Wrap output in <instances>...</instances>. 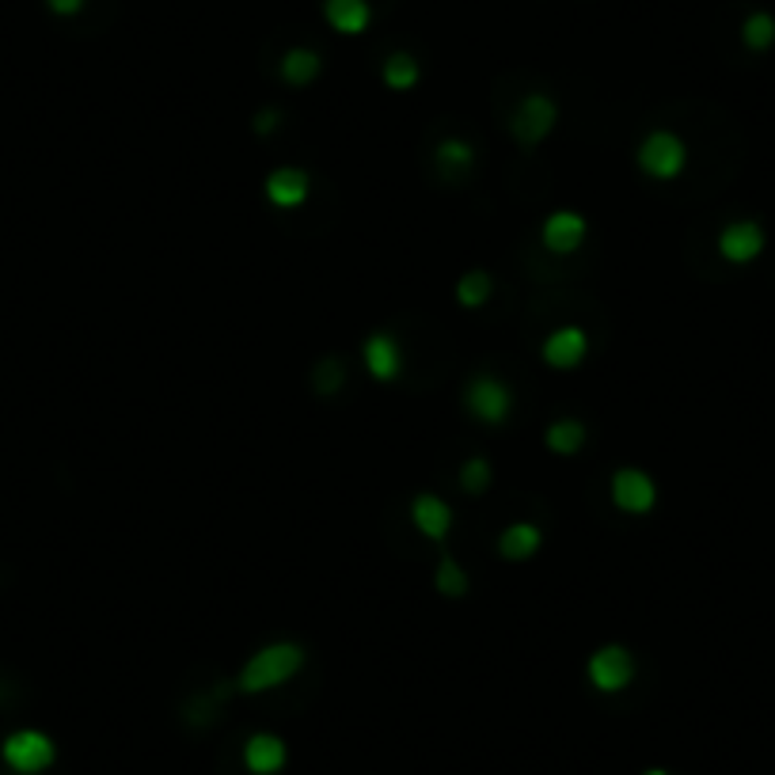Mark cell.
<instances>
[{
	"instance_id": "obj_1",
	"label": "cell",
	"mask_w": 775,
	"mask_h": 775,
	"mask_svg": "<svg viewBox=\"0 0 775 775\" xmlns=\"http://www.w3.org/2000/svg\"><path fill=\"white\" fill-rule=\"evenodd\" d=\"M301 665H304V647H296V642H270V647L255 650L244 662L240 677H236V688H240L244 696H259V692H270L290 677H296Z\"/></svg>"
},
{
	"instance_id": "obj_2",
	"label": "cell",
	"mask_w": 775,
	"mask_h": 775,
	"mask_svg": "<svg viewBox=\"0 0 775 775\" xmlns=\"http://www.w3.org/2000/svg\"><path fill=\"white\" fill-rule=\"evenodd\" d=\"M0 761L15 775H43L46 768H54L57 745L43 730H15L8 733L4 745H0Z\"/></svg>"
},
{
	"instance_id": "obj_3",
	"label": "cell",
	"mask_w": 775,
	"mask_h": 775,
	"mask_svg": "<svg viewBox=\"0 0 775 775\" xmlns=\"http://www.w3.org/2000/svg\"><path fill=\"white\" fill-rule=\"evenodd\" d=\"M688 164V148L677 134L670 130H654L647 134V142L639 145V168L647 171L650 179H677Z\"/></svg>"
},
{
	"instance_id": "obj_4",
	"label": "cell",
	"mask_w": 775,
	"mask_h": 775,
	"mask_svg": "<svg viewBox=\"0 0 775 775\" xmlns=\"http://www.w3.org/2000/svg\"><path fill=\"white\" fill-rule=\"evenodd\" d=\"M464 407L468 415L480 418L483 426H502L509 411H514V392L502 381H494V377L480 373L464 388Z\"/></svg>"
},
{
	"instance_id": "obj_5",
	"label": "cell",
	"mask_w": 775,
	"mask_h": 775,
	"mask_svg": "<svg viewBox=\"0 0 775 775\" xmlns=\"http://www.w3.org/2000/svg\"><path fill=\"white\" fill-rule=\"evenodd\" d=\"M555 122H559V106L551 103L548 96L536 92V96H525L521 106L514 111V119H509V134H514V142L521 148H532L551 134Z\"/></svg>"
},
{
	"instance_id": "obj_6",
	"label": "cell",
	"mask_w": 775,
	"mask_h": 775,
	"mask_svg": "<svg viewBox=\"0 0 775 775\" xmlns=\"http://www.w3.org/2000/svg\"><path fill=\"white\" fill-rule=\"evenodd\" d=\"M585 673H589L593 688L613 696V692H624L634 681V658H631V650H624L613 642V647H600L597 654L589 658Z\"/></svg>"
},
{
	"instance_id": "obj_7",
	"label": "cell",
	"mask_w": 775,
	"mask_h": 775,
	"mask_svg": "<svg viewBox=\"0 0 775 775\" xmlns=\"http://www.w3.org/2000/svg\"><path fill=\"white\" fill-rule=\"evenodd\" d=\"M764 244H768V236H764L761 221H730L719 233V255L733 262V267H745V262L761 259Z\"/></svg>"
},
{
	"instance_id": "obj_8",
	"label": "cell",
	"mask_w": 775,
	"mask_h": 775,
	"mask_svg": "<svg viewBox=\"0 0 775 775\" xmlns=\"http://www.w3.org/2000/svg\"><path fill=\"white\" fill-rule=\"evenodd\" d=\"M613 502H616V509H624V514L642 517L654 509L658 486L647 472H639V468H620V472L613 475Z\"/></svg>"
},
{
	"instance_id": "obj_9",
	"label": "cell",
	"mask_w": 775,
	"mask_h": 775,
	"mask_svg": "<svg viewBox=\"0 0 775 775\" xmlns=\"http://www.w3.org/2000/svg\"><path fill=\"white\" fill-rule=\"evenodd\" d=\"M290 761V749L278 733H251L244 745V768L251 775H278Z\"/></svg>"
},
{
	"instance_id": "obj_10",
	"label": "cell",
	"mask_w": 775,
	"mask_h": 775,
	"mask_svg": "<svg viewBox=\"0 0 775 775\" xmlns=\"http://www.w3.org/2000/svg\"><path fill=\"white\" fill-rule=\"evenodd\" d=\"M540 240H543L548 251H555V255L579 251L582 240H585V217L582 213H571V210L551 213V217L543 221V228H540Z\"/></svg>"
},
{
	"instance_id": "obj_11",
	"label": "cell",
	"mask_w": 775,
	"mask_h": 775,
	"mask_svg": "<svg viewBox=\"0 0 775 775\" xmlns=\"http://www.w3.org/2000/svg\"><path fill=\"white\" fill-rule=\"evenodd\" d=\"M585 353H589V339H585L582 327H559V332H551L548 339H543V361H548L551 369L582 366Z\"/></svg>"
},
{
	"instance_id": "obj_12",
	"label": "cell",
	"mask_w": 775,
	"mask_h": 775,
	"mask_svg": "<svg viewBox=\"0 0 775 775\" xmlns=\"http://www.w3.org/2000/svg\"><path fill=\"white\" fill-rule=\"evenodd\" d=\"M361 358H366V369L377 377V381H395L400 377V369H403V353H400V346H395V339L388 332H377V335H369L366 346H361Z\"/></svg>"
},
{
	"instance_id": "obj_13",
	"label": "cell",
	"mask_w": 775,
	"mask_h": 775,
	"mask_svg": "<svg viewBox=\"0 0 775 775\" xmlns=\"http://www.w3.org/2000/svg\"><path fill=\"white\" fill-rule=\"evenodd\" d=\"M267 198L278 210H296L308 198V171L304 168H278L267 179Z\"/></svg>"
},
{
	"instance_id": "obj_14",
	"label": "cell",
	"mask_w": 775,
	"mask_h": 775,
	"mask_svg": "<svg viewBox=\"0 0 775 775\" xmlns=\"http://www.w3.org/2000/svg\"><path fill=\"white\" fill-rule=\"evenodd\" d=\"M411 517H415L418 532H426L430 540H445L452 529V509L445 506L437 494H418V498L411 502Z\"/></svg>"
},
{
	"instance_id": "obj_15",
	"label": "cell",
	"mask_w": 775,
	"mask_h": 775,
	"mask_svg": "<svg viewBox=\"0 0 775 775\" xmlns=\"http://www.w3.org/2000/svg\"><path fill=\"white\" fill-rule=\"evenodd\" d=\"M324 15L339 35H361L373 20L369 0H324Z\"/></svg>"
},
{
	"instance_id": "obj_16",
	"label": "cell",
	"mask_w": 775,
	"mask_h": 775,
	"mask_svg": "<svg viewBox=\"0 0 775 775\" xmlns=\"http://www.w3.org/2000/svg\"><path fill=\"white\" fill-rule=\"evenodd\" d=\"M319 69H324V61H319V54L316 49H308V46H296L282 57V80L285 85H293V88L312 85V80L319 77Z\"/></svg>"
},
{
	"instance_id": "obj_17",
	"label": "cell",
	"mask_w": 775,
	"mask_h": 775,
	"mask_svg": "<svg viewBox=\"0 0 775 775\" xmlns=\"http://www.w3.org/2000/svg\"><path fill=\"white\" fill-rule=\"evenodd\" d=\"M543 441H548V449L555 452V457H574V452H582V445H585V426L579 423V418H559V423L548 426Z\"/></svg>"
},
{
	"instance_id": "obj_18",
	"label": "cell",
	"mask_w": 775,
	"mask_h": 775,
	"mask_svg": "<svg viewBox=\"0 0 775 775\" xmlns=\"http://www.w3.org/2000/svg\"><path fill=\"white\" fill-rule=\"evenodd\" d=\"M498 551L506 559L536 555V551H540V529H536V525H509V529L498 536Z\"/></svg>"
},
{
	"instance_id": "obj_19",
	"label": "cell",
	"mask_w": 775,
	"mask_h": 775,
	"mask_svg": "<svg viewBox=\"0 0 775 775\" xmlns=\"http://www.w3.org/2000/svg\"><path fill=\"white\" fill-rule=\"evenodd\" d=\"M381 77H384V85L392 88V92H411V88L418 85V77H423V72H418V61L411 54H392L384 61V69H381Z\"/></svg>"
},
{
	"instance_id": "obj_20",
	"label": "cell",
	"mask_w": 775,
	"mask_h": 775,
	"mask_svg": "<svg viewBox=\"0 0 775 775\" xmlns=\"http://www.w3.org/2000/svg\"><path fill=\"white\" fill-rule=\"evenodd\" d=\"M741 43H745L753 54H764V49L775 46V15L772 12H753L741 23Z\"/></svg>"
},
{
	"instance_id": "obj_21",
	"label": "cell",
	"mask_w": 775,
	"mask_h": 775,
	"mask_svg": "<svg viewBox=\"0 0 775 775\" xmlns=\"http://www.w3.org/2000/svg\"><path fill=\"white\" fill-rule=\"evenodd\" d=\"M472 160H475L472 145L460 142V137H449V142H441V145H437V153H434L437 171H449V176H457V171L464 176V171L472 168Z\"/></svg>"
},
{
	"instance_id": "obj_22",
	"label": "cell",
	"mask_w": 775,
	"mask_h": 775,
	"mask_svg": "<svg viewBox=\"0 0 775 775\" xmlns=\"http://www.w3.org/2000/svg\"><path fill=\"white\" fill-rule=\"evenodd\" d=\"M457 301L464 304V308H480V304L491 301V274H483V270H472V274L460 278Z\"/></svg>"
},
{
	"instance_id": "obj_23",
	"label": "cell",
	"mask_w": 775,
	"mask_h": 775,
	"mask_svg": "<svg viewBox=\"0 0 775 775\" xmlns=\"http://www.w3.org/2000/svg\"><path fill=\"white\" fill-rule=\"evenodd\" d=\"M437 593L449 597V600H457V597H464L468 593V574L460 571L457 559H449V555L441 559V566H437Z\"/></svg>"
},
{
	"instance_id": "obj_24",
	"label": "cell",
	"mask_w": 775,
	"mask_h": 775,
	"mask_svg": "<svg viewBox=\"0 0 775 775\" xmlns=\"http://www.w3.org/2000/svg\"><path fill=\"white\" fill-rule=\"evenodd\" d=\"M342 377H346L342 358H324L316 366V392L319 395H335L342 388Z\"/></svg>"
},
{
	"instance_id": "obj_25",
	"label": "cell",
	"mask_w": 775,
	"mask_h": 775,
	"mask_svg": "<svg viewBox=\"0 0 775 775\" xmlns=\"http://www.w3.org/2000/svg\"><path fill=\"white\" fill-rule=\"evenodd\" d=\"M460 486H464L468 494L486 491V486H491V464H486V460H480V457H472V460L464 464V472H460Z\"/></svg>"
},
{
	"instance_id": "obj_26",
	"label": "cell",
	"mask_w": 775,
	"mask_h": 775,
	"mask_svg": "<svg viewBox=\"0 0 775 775\" xmlns=\"http://www.w3.org/2000/svg\"><path fill=\"white\" fill-rule=\"evenodd\" d=\"M278 122H282V114H278L274 106H270V111H259V119H255V134H270Z\"/></svg>"
},
{
	"instance_id": "obj_27",
	"label": "cell",
	"mask_w": 775,
	"mask_h": 775,
	"mask_svg": "<svg viewBox=\"0 0 775 775\" xmlns=\"http://www.w3.org/2000/svg\"><path fill=\"white\" fill-rule=\"evenodd\" d=\"M46 8L54 15H77L85 8V0H46Z\"/></svg>"
},
{
	"instance_id": "obj_28",
	"label": "cell",
	"mask_w": 775,
	"mask_h": 775,
	"mask_svg": "<svg viewBox=\"0 0 775 775\" xmlns=\"http://www.w3.org/2000/svg\"><path fill=\"white\" fill-rule=\"evenodd\" d=\"M642 775H670V772H662V768H650V772H642Z\"/></svg>"
}]
</instances>
